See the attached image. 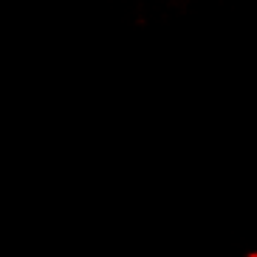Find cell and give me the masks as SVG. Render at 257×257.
Instances as JSON below:
<instances>
[{
    "mask_svg": "<svg viewBox=\"0 0 257 257\" xmlns=\"http://www.w3.org/2000/svg\"><path fill=\"white\" fill-rule=\"evenodd\" d=\"M218 257H257V218L243 232H237L229 249H223Z\"/></svg>",
    "mask_w": 257,
    "mask_h": 257,
    "instance_id": "6da1fadb",
    "label": "cell"
}]
</instances>
